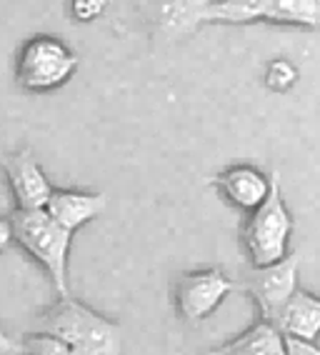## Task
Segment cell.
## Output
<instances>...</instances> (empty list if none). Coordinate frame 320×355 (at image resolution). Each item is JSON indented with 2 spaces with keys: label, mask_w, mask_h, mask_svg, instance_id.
<instances>
[{
  "label": "cell",
  "mask_w": 320,
  "mask_h": 355,
  "mask_svg": "<svg viewBox=\"0 0 320 355\" xmlns=\"http://www.w3.org/2000/svg\"><path fill=\"white\" fill-rule=\"evenodd\" d=\"M15 243L30 255L60 295H71L68 291V255H71L73 235L58 220H53L48 210H13Z\"/></svg>",
  "instance_id": "obj_1"
},
{
  "label": "cell",
  "mask_w": 320,
  "mask_h": 355,
  "mask_svg": "<svg viewBox=\"0 0 320 355\" xmlns=\"http://www.w3.org/2000/svg\"><path fill=\"white\" fill-rule=\"evenodd\" d=\"M293 213H290L281 191V175L273 173V191L270 198L245 216L240 243L250 260V268L276 266L290 255V238H293Z\"/></svg>",
  "instance_id": "obj_2"
},
{
  "label": "cell",
  "mask_w": 320,
  "mask_h": 355,
  "mask_svg": "<svg viewBox=\"0 0 320 355\" xmlns=\"http://www.w3.org/2000/svg\"><path fill=\"white\" fill-rule=\"evenodd\" d=\"M40 330L75 348H93L108 355L121 353L118 325L71 295H60L40 313Z\"/></svg>",
  "instance_id": "obj_3"
},
{
  "label": "cell",
  "mask_w": 320,
  "mask_h": 355,
  "mask_svg": "<svg viewBox=\"0 0 320 355\" xmlns=\"http://www.w3.org/2000/svg\"><path fill=\"white\" fill-rule=\"evenodd\" d=\"M80 58L55 35H35L15 55V83L26 93H53L75 76Z\"/></svg>",
  "instance_id": "obj_4"
},
{
  "label": "cell",
  "mask_w": 320,
  "mask_h": 355,
  "mask_svg": "<svg viewBox=\"0 0 320 355\" xmlns=\"http://www.w3.org/2000/svg\"><path fill=\"white\" fill-rule=\"evenodd\" d=\"M233 291H235V283L218 268L180 273L173 286L175 313L186 323H203L205 318L218 311Z\"/></svg>",
  "instance_id": "obj_5"
},
{
  "label": "cell",
  "mask_w": 320,
  "mask_h": 355,
  "mask_svg": "<svg viewBox=\"0 0 320 355\" xmlns=\"http://www.w3.org/2000/svg\"><path fill=\"white\" fill-rule=\"evenodd\" d=\"M298 273H301L298 253H290L288 258L276 263V266L250 268V273L243 280V291L253 298L263 320H273L283 305L301 291Z\"/></svg>",
  "instance_id": "obj_6"
},
{
  "label": "cell",
  "mask_w": 320,
  "mask_h": 355,
  "mask_svg": "<svg viewBox=\"0 0 320 355\" xmlns=\"http://www.w3.org/2000/svg\"><path fill=\"white\" fill-rule=\"evenodd\" d=\"M0 168L13 193L15 210H45L55 188L28 148L0 153Z\"/></svg>",
  "instance_id": "obj_7"
},
{
  "label": "cell",
  "mask_w": 320,
  "mask_h": 355,
  "mask_svg": "<svg viewBox=\"0 0 320 355\" xmlns=\"http://www.w3.org/2000/svg\"><path fill=\"white\" fill-rule=\"evenodd\" d=\"M211 185L231 208L250 216L253 210H258L270 198L273 173L268 175L253 163H233L223 168L218 175H213Z\"/></svg>",
  "instance_id": "obj_8"
},
{
  "label": "cell",
  "mask_w": 320,
  "mask_h": 355,
  "mask_svg": "<svg viewBox=\"0 0 320 355\" xmlns=\"http://www.w3.org/2000/svg\"><path fill=\"white\" fill-rule=\"evenodd\" d=\"M288 340L318 343L320 338V295L310 291H298L278 315L270 320Z\"/></svg>",
  "instance_id": "obj_9"
},
{
  "label": "cell",
  "mask_w": 320,
  "mask_h": 355,
  "mask_svg": "<svg viewBox=\"0 0 320 355\" xmlns=\"http://www.w3.org/2000/svg\"><path fill=\"white\" fill-rule=\"evenodd\" d=\"M108 198L103 193H88V191H68V188H55L45 205L53 220H58L65 230H80L90 220H96L105 210Z\"/></svg>",
  "instance_id": "obj_10"
},
{
  "label": "cell",
  "mask_w": 320,
  "mask_h": 355,
  "mask_svg": "<svg viewBox=\"0 0 320 355\" xmlns=\"http://www.w3.org/2000/svg\"><path fill=\"white\" fill-rule=\"evenodd\" d=\"M203 355H288V338L270 320L258 318L240 336L225 340Z\"/></svg>",
  "instance_id": "obj_11"
},
{
  "label": "cell",
  "mask_w": 320,
  "mask_h": 355,
  "mask_svg": "<svg viewBox=\"0 0 320 355\" xmlns=\"http://www.w3.org/2000/svg\"><path fill=\"white\" fill-rule=\"evenodd\" d=\"M276 0H208L203 26H248L273 23Z\"/></svg>",
  "instance_id": "obj_12"
},
{
  "label": "cell",
  "mask_w": 320,
  "mask_h": 355,
  "mask_svg": "<svg viewBox=\"0 0 320 355\" xmlns=\"http://www.w3.org/2000/svg\"><path fill=\"white\" fill-rule=\"evenodd\" d=\"M208 0H158L155 20L168 35H186L203 26V10Z\"/></svg>",
  "instance_id": "obj_13"
},
{
  "label": "cell",
  "mask_w": 320,
  "mask_h": 355,
  "mask_svg": "<svg viewBox=\"0 0 320 355\" xmlns=\"http://www.w3.org/2000/svg\"><path fill=\"white\" fill-rule=\"evenodd\" d=\"M273 26L320 28L318 0H276Z\"/></svg>",
  "instance_id": "obj_14"
},
{
  "label": "cell",
  "mask_w": 320,
  "mask_h": 355,
  "mask_svg": "<svg viewBox=\"0 0 320 355\" xmlns=\"http://www.w3.org/2000/svg\"><path fill=\"white\" fill-rule=\"evenodd\" d=\"M20 355H73V348L51 333H28L20 340Z\"/></svg>",
  "instance_id": "obj_15"
},
{
  "label": "cell",
  "mask_w": 320,
  "mask_h": 355,
  "mask_svg": "<svg viewBox=\"0 0 320 355\" xmlns=\"http://www.w3.org/2000/svg\"><path fill=\"white\" fill-rule=\"evenodd\" d=\"M295 78H298V70H295V65H290L288 60H273V63L268 65V70H265V85L278 90V93L288 90L295 83Z\"/></svg>",
  "instance_id": "obj_16"
},
{
  "label": "cell",
  "mask_w": 320,
  "mask_h": 355,
  "mask_svg": "<svg viewBox=\"0 0 320 355\" xmlns=\"http://www.w3.org/2000/svg\"><path fill=\"white\" fill-rule=\"evenodd\" d=\"M108 0H68V13L75 23H93L103 18Z\"/></svg>",
  "instance_id": "obj_17"
},
{
  "label": "cell",
  "mask_w": 320,
  "mask_h": 355,
  "mask_svg": "<svg viewBox=\"0 0 320 355\" xmlns=\"http://www.w3.org/2000/svg\"><path fill=\"white\" fill-rule=\"evenodd\" d=\"M288 355H320V345L318 343L288 340Z\"/></svg>",
  "instance_id": "obj_18"
},
{
  "label": "cell",
  "mask_w": 320,
  "mask_h": 355,
  "mask_svg": "<svg viewBox=\"0 0 320 355\" xmlns=\"http://www.w3.org/2000/svg\"><path fill=\"white\" fill-rule=\"evenodd\" d=\"M13 241H15V233H13V223H10V218H0V253H3Z\"/></svg>",
  "instance_id": "obj_19"
},
{
  "label": "cell",
  "mask_w": 320,
  "mask_h": 355,
  "mask_svg": "<svg viewBox=\"0 0 320 355\" xmlns=\"http://www.w3.org/2000/svg\"><path fill=\"white\" fill-rule=\"evenodd\" d=\"M10 353H20V343H15L3 330V325H0V355H10Z\"/></svg>",
  "instance_id": "obj_20"
},
{
  "label": "cell",
  "mask_w": 320,
  "mask_h": 355,
  "mask_svg": "<svg viewBox=\"0 0 320 355\" xmlns=\"http://www.w3.org/2000/svg\"><path fill=\"white\" fill-rule=\"evenodd\" d=\"M73 355H108V353H103V350H93V348H75L73 350Z\"/></svg>",
  "instance_id": "obj_21"
},
{
  "label": "cell",
  "mask_w": 320,
  "mask_h": 355,
  "mask_svg": "<svg viewBox=\"0 0 320 355\" xmlns=\"http://www.w3.org/2000/svg\"><path fill=\"white\" fill-rule=\"evenodd\" d=\"M318 13H320V0H318Z\"/></svg>",
  "instance_id": "obj_22"
}]
</instances>
